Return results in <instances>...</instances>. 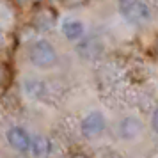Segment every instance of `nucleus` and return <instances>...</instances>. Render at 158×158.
I'll use <instances>...</instances> for the list:
<instances>
[{
  "label": "nucleus",
  "mask_w": 158,
  "mask_h": 158,
  "mask_svg": "<svg viewBox=\"0 0 158 158\" xmlns=\"http://www.w3.org/2000/svg\"><path fill=\"white\" fill-rule=\"evenodd\" d=\"M29 60L36 68L48 69L57 64V50L53 48V44L48 43L46 39H39L29 48Z\"/></svg>",
  "instance_id": "f257e3e1"
},
{
  "label": "nucleus",
  "mask_w": 158,
  "mask_h": 158,
  "mask_svg": "<svg viewBox=\"0 0 158 158\" xmlns=\"http://www.w3.org/2000/svg\"><path fill=\"white\" fill-rule=\"evenodd\" d=\"M121 15L131 23H144L149 20V6L144 0H117Z\"/></svg>",
  "instance_id": "f03ea898"
},
{
  "label": "nucleus",
  "mask_w": 158,
  "mask_h": 158,
  "mask_svg": "<svg viewBox=\"0 0 158 158\" xmlns=\"http://www.w3.org/2000/svg\"><path fill=\"white\" fill-rule=\"evenodd\" d=\"M105 126H107V121H105L103 114L101 112H91L82 119L80 131L85 139H96L105 131Z\"/></svg>",
  "instance_id": "7ed1b4c3"
},
{
  "label": "nucleus",
  "mask_w": 158,
  "mask_h": 158,
  "mask_svg": "<svg viewBox=\"0 0 158 158\" xmlns=\"http://www.w3.org/2000/svg\"><path fill=\"white\" fill-rule=\"evenodd\" d=\"M7 142L18 153H27L30 149V135L27 133V130L20 128V126H13L7 130Z\"/></svg>",
  "instance_id": "20e7f679"
},
{
  "label": "nucleus",
  "mask_w": 158,
  "mask_h": 158,
  "mask_svg": "<svg viewBox=\"0 0 158 158\" xmlns=\"http://www.w3.org/2000/svg\"><path fill=\"white\" fill-rule=\"evenodd\" d=\"M144 124L137 115H128L119 123V137L123 140H133L142 133Z\"/></svg>",
  "instance_id": "39448f33"
},
{
  "label": "nucleus",
  "mask_w": 158,
  "mask_h": 158,
  "mask_svg": "<svg viewBox=\"0 0 158 158\" xmlns=\"http://www.w3.org/2000/svg\"><path fill=\"white\" fill-rule=\"evenodd\" d=\"M84 32H85V27H84V23L80 22V20H66L62 23V34L68 41H71V43H77L78 39H82L84 36Z\"/></svg>",
  "instance_id": "423d86ee"
},
{
  "label": "nucleus",
  "mask_w": 158,
  "mask_h": 158,
  "mask_svg": "<svg viewBox=\"0 0 158 158\" xmlns=\"http://www.w3.org/2000/svg\"><path fill=\"white\" fill-rule=\"evenodd\" d=\"M36 158H46L52 153V142L44 135H34L30 137V149Z\"/></svg>",
  "instance_id": "0eeeda50"
},
{
  "label": "nucleus",
  "mask_w": 158,
  "mask_h": 158,
  "mask_svg": "<svg viewBox=\"0 0 158 158\" xmlns=\"http://www.w3.org/2000/svg\"><path fill=\"white\" fill-rule=\"evenodd\" d=\"M77 50H78V53L84 59H94L98 57V53L101 52V44L96 39H93V37H85V39H82L77 44Z\"/></svg>",
  "instance_id": "6e6552de"
},
{
  "label": "nucleus",
  "mask_w": 158,
  "mask_h": 158,
  "mask_svg": "<svg viewBox=\"0 0 158 158\" xmlns=\"http://www.w3.org/2000/svg\"><path fill=\"white\" fill-rule=\"evenodd\" d=\"M55 23V15L52 11H41L36 16V27L39 30H50Z\"/></svg>",
  "instance_id": "1a4fd4ad"
},
{
  "label": "nucleus",
  "mask_w": 158,
  "mask_h": 158,
  "mask_svg": "<svg viewBox=\"0 0 158 158\" xmlns=\"http://www.w3.org/2000/svg\"><path fill=\"white\" fill-rule=\"evenodd\" d=\"M6 77H7V68L0 62V87L6 84Z\"/></svg>",
  "instance_id": "9d476101"
},
{
  "label": "nucleus",
  "mask_w": 158,
  "mask_h": 158,
  "mask_svg": "<svg viewBox=\"0 0 158 158\" xmlns=\"http://www.w3.org/2000/svg\"><path fill=\"white\" fill-rule=\"evenodd\" d=\"M71 158H89V156H87V155H84V153H75Z\"/></svg>",
  "instance_id": "9b49d317"
},
{
  "label": "nucleus",
  "mask_w": 158,
  "mask_h": 158,
  "mask_svg": "<svg viewBox=\"0 0 158 158\" xmlns=\"http://www.w3.org/2000/svg\"><path fill=\"white\" fill-rule=\"evenodd\" d=\"M32 0H16V4H20V6H25V4H29Z\"/></svg>",
  "instance_id": "f8f14e48"
}]
</instances>
